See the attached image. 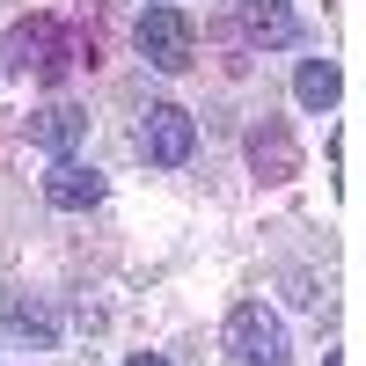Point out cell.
<instances>
[{
    "mask_svg": "<svg viewBox=\"0 0 366 366\" xmlns=\"http://www.w3.org/2000/svg\"><path fill=\"white\" fill-rule=\"evenodd\" d=\"M0 66H8V74H37V81H59V74L74 66V44H66V29H59L51 15H22V22L8 29Z\"/></svg>",
    "mask_w": 366,
    "mask_h": 366,
    "instance_id": "6da1fadb",
    "label": "cell"
},
{
    "mask_svg": "<svg viewBox=\"0 0 366 366\" xmlns=\"http://www.w3.org/2000/svg\"><path fill=\"white\" fill-rule=\"evenodd\" d=\"M132 44H139V59H147V66L183 74V66L198 59V29H191V15H183L176 0H154V8L132 22Z\"/></svg>",
    "mask_w": 366,
    "mask_h": 366,
    "instance_id": "7a4b0ae2",
    "label": "cell"
},
{
    "mask_svg": "<svg viewBox=\"0 0 366 366\" xmlns=\"http://www.w3.org/2000/svg\"><path fill=\"white\" fill-rule=\"evenodd\" d=\"M227 352L242 366H286V322L264 300H234L227 308Z\"/></svg>",
    "mask_w": 366,
    "mask_h": 366,
    "instance_id": "3957f363",
    "label": "cell"
},
{
    "mask_svg": "<svg viewBox=\"0 0 366 366\" xmlns=\"http://www.w3.org/2000/svg\"><path fill=\"white\" fill-rule=\"evenodd\" d=\"M191 147H198L191 110H183V103H147V117H139V154L147 162H154V169H183Z\"/></svg>",
    "mask_w": 366,
    "mask_h": 366,
    "instance_id": "277c9868",
    "label": "cell"
},
{
    "mask_svg": "<svg viewBox=\"0 0 366 366\" xmlns=\"http://www.w3.org/2000/svg\"><path fill=\"white\" fill-rule=\"evenodd\" d=\"M44 198H51L59 212H88V205H103V176L88 169V162H74V154H59V162L44 169Z\"/></svg>",
    "mask_w": 366,
    "mask_h": 366,
    "instance_id": "5b68a950",
    "label": "cell"
},
{
    "mask_svg": "<svg viewBox=\"0 0 366 366\" xmlns=\"http://www.w3.org/2000/svg\"><path fill=\"white\" fill-rule=\"evenodd\" d=\"M29 139H37L51 162H59V154H74V147L88 139V110H81V103H44L37 117H29Z\"/></svg>",
    "mask_w": 366,
    "mask_h": 366,
    "instance_id": "8992f818",
    "label": "cell"
},
{
    "mask_svg": "<svg viewBox=\"0 0 366 366\" xmlns=\"http://www.w3.org/2000/svg\"><path fill=\"white\" fill-rule=\"evenodd\" d=\"M249 162H257V176H264V183L300 176V147H293V132L279 125V117H264V125L249 132Z\"/></svg>",
    "mask_w": 366,
    "mask_h": 366,
    "instance_id": "52a82bcc",
    "label": "cell"
},
{
    "mask_svg": "<svg viewBox=\"0 0 366 366\" xmlns=\"http://www.w3.org/2000/svg\"><path fill=\"white\" fill-rule=\"evenodd\" d=\"M242 22H249V37H257L264 51L300 44V15H293V0H249V8H242Z\"/></svg>",
    "mask_w": 366,
    "mask_h": 366,
    "instance_id": "ba28073f",
    "label": "cell"
},
{
    "mask_svg": "<svg viewBox=\"0 0 366 366\" xmlns=\"http://www.w3.org/2000/svg\"><path fill=\"white\" fill-rule=\"evenodd\" d=\"M293 96H300V110H337V96H345V74H337V59H300V74H293Z\"/></svg>",
    "mask_w": 366,
    "mask_h": 366,
    "instance_id": "9c48e42d",
    "label": "cell"
},
{
    "mask_svg": "<svg viewBox=\"0 0 366 366\" xmlns=\"http://www.w3.org/2000/svg\"><path fill=\"white\" fill-rule=\"evenodd\" d=\"M0 337H8V345H51L59 337V315L51 308H29V300H8V308H0Z\"/></svg>",
    "mask_w": 366,
    "mask_h": 366,
    "instance_id": "30bf717a",
    "label": "cell"
},
{
    "mask_svg": "<svg viewBox=\"0 0 366 366\" xmlns=\"http://www.w3.org/2000/svg\"><path fill=\"white\" fill-rule=\"evenodd\" d=\"M125 366H169V359H154V352H132V359H125Z\"/></svg>",
    "mask_w": 366,
    "mask_h": 366,
    "instance_id": "8fae6325",
    "label": "cell"
}]
</instances>
